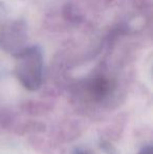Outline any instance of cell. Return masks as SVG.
I'll list each match as a JSON object with an SVG mask.
<instances>
[{
    "instance_id": "cell-1",
    "label": "cell",
    "mask_w": 153,
    "mask_h": 154,
    "mask_svg": "<svg viewBox=\"0 0 153 154\" xmlns=\"http://www.w3.org/2000/svg\"><path fill=\"white\" fill-rule=\"evenodd\" d=\"M44 73L42 49L36 45L27 46L16 56L15 75L25 89L36 91L41 87Z\"/></svg>"
},
{
    "instance_id": "cell-2",
    "label": "cell",
    "mask_w": 153,
    "mask_h": 154,
    "mask_svg": "<svg viewBox=\"0 0 153 154\" xmlns=\"http://www.w3.org/2000/svg\"><path fill=\"white\" fill-rule=\"evenodd\" d=\"M139 154H153L152 146L151 145H148V146L144 147V148L139 152Z\"/></svg>"
},
{
    "instance_id": "cell-3",
    "label": "cell",
    "mask_w": 153,
    "mask_h": 154,
    "mask_svg": "<svg viewBox=\"0 0 153 154\" xmlns=\"http://www.w3.org/2000/svg\"><path fill=\"white\" fill-rule=\"evenodd\" d=\"M75 154H93L91 150H89V149H86V148H79L76 150V152Z\"/></svg>"
}]
</instances>
